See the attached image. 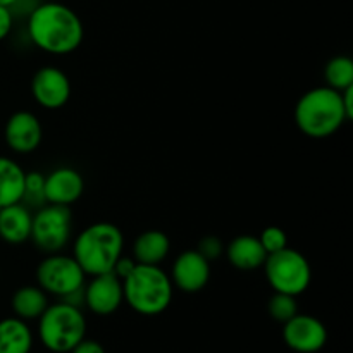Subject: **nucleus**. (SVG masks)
Returning a JSON list of instances; mask_svg holds the SVG:
<instances>
[{
    "instance_id": "f257e3e1",
    "label": "nucleus",
    "mask_w": 353,
    "mask_h": 353,
    "mask_svg": "<svg viewBox=\"0 0 353 353\" xmlns=\"http://www.w3.org/2000/svg\"><path fill=\"white\" fill-rule=\"evenodd\" d=\"M31 43L52 55L78 50L85 38L83 21L71 7L59 2H40L28 16Z\"/></svg>"
},
{
    "instance_id": "f03ea898",
    "label": "nucleus",
    "mask_w": 353,
    "mask_h": 353,
    "mask_svg": "<svg viewBox=\"0 0 353 353\" xmlns=\"http://www.w3.org/2000/svg\"><path fill=\"white\" fill-rule=\"evenodd\" d=\"M348 119L341 92L317 86L300 97L295 105V123L305 137L314 140L333 137Z\"/></svg>"
},
{
    "instance_id": "7ed1b4c3",
    "label": "nucleus",
    "mask_w": 353,
    "mask_h": 353,
    "mask_svg": "<svg viewBox=\"0 0 353 353\" xmlns=\"http://www.w3.org/2000/svg\"><path fill=\"white\" fill-rule=\"evenodd\" d=\"M124 254V234L112 223H93L76 236L72 257L86 276L112 272Z\"/></svg>"
},
{
    "instance_id": "20e7f679",
    "label": "nucleus",
    "mask_w": 353,
    "mask_h": 353,
    "mask_svg": "<svg viewBox=\"0 0 353 353\" xmlns=\"http://www.w3.org/2000/svg\"><path fill=\"white\" fill-rule=\"evenodd\" d=\"M124 302L140 316H159L171 305L174 285L161 265L137 264L123 279Z\"/></svg>"
},
{
    "instance_id": "39448f33",
    "label": "nucleus",
    "mask_w": 353,
    "mask_h": 353,
    "mask_svg": "<svg viewBox=\"0 0 353 353\" xmlns=\"http://www.w3.org/2000/svg\"><path fill=\"white\" fill-rule=\"evenodd\" d=\"M86 334L85 314L65 302L50 303L38 317V338L47 350L69 353Z\"/></svg>"
},
{
    "instance_id": "423d86ee",
    "label": "nucleus",
    "mask_w": 353,
    "mask_h": 353,
    "mask_svg": "<svg viewBox=\"0 0 353 353\" xmlns=\"http://www.w3.org/2000/svg\"><path fill=\"white\" fill-rule=\"evenodd\" d=\"M264 274L269 286L278 293L300 296L312 281V268L309 259L295 248H283L268 255L264 262Z\"/></svg>"
},
{
    "instance_id": "0eeeda50",
    "label": "nucleus",
    "mask_w": 353,
    "mask_h": 353,
    "mask_svg": "<svg viewBox=\"0 0 353 353\" xmlns=\"http://www.w3.org/2000/svg\"><path fill=\"white\" fill-rule=\"evenodd\" d=\"M72 214L71 207L45 203L33 214L31 236L34 247L45 254H57L71 241Z\"/></svg>"
},
{
    "instance_id": "6e6552de",
    "label": "nucleus",
    "mask_w": 353,
    "mask_h": 353,
    "mask_svg": "<svg viewBox=\"0 0 353 353\" xmlns=\"http://www.w3.org/2000/svg\"><path fill=\"white\" fill-rule=\"evenodd\" d=\"M37 283L47 295L64 299L69 293L85 286L86 274L72 255L57 252L47 254V257L38 264Z\"/></svg>"
},
{
    "instance_id": "1a4fd4ad",
    "label": "nucleus",
    "mask_w": 353,
    "mask_h": 353,
    "mask_svg": "<svg viewBox=\"0 0 353 353\" xmlns=\"http://www.w3.org/2000/svg\"><path fill=\"white\" fill-rule=\"evenodd\" d=\"M71 79L55 65H43L31 78V95L43 109H62L71 99Z\"/></svg>"
},
{
    "instance_id": "9d476101",
    "label": "nucleus",
    "mask_w": 353,
    "mask_h": 353,
    "mask_svg": "<svg viewBox=\"0 0 353 353\" xmlns=\"http://www.w3.org/2000/svg\"><path fill=\"white\" fill-rule=\"evenodd\" d=\"M283 340L293 352L316 353L327 343V330L317 317L299 312L283 324Z\"/></svg>"
},
{
    "instance_id": "9b49d317",
    "label": "nucleus",
    "mask_w": 353,
    "mask_h": 353,
    "mask_svg": "<svg viewBox=\"0 0 353 353\" xmlns=\"http://www.w3.org/2000/svg\"><path fill=\"white\" fill-rule=\"evenodd\" d=\"M85 283V307L95 316H110L124 303L123 281L114 272L90 276Z\"/></svg>"
},
{
    "instance_id": "f8f14e48",
    "label": "nucleus",
    "mask_w": 353,
    "mask_h": 353,
    "mask_svg": "<svg viewBox=\"0 0 353 353\" xmlns=\"http://www.w3.org/2000/svg\"><path fill=\"white\" fill-rule=\"evenodd\" d=\"M3 138L7 147L16 154H33L43 140V128L37 114L30 110H17L7 119Z\"/></svg>"
},
{
    "instance_id": "ddd939ff",
    "label": "nucleus",
    "mask_w": 353,
    "mask_h": 353,
    "mask_svg": "<svg viewBox=\"0 0 353 353\" xmlns=\"http://www.w3.org/2000/svg\"><path fill=\"white\" fill-rule=\"evenodd\" d=\"M171 281L185 293L202 292L210 279V262L199 250H185L176 257L171 269Z\"/></svg>"
},
{
    "instance_id": "4468645a",
    "label": "nucleus",
    "mask_w": 353,
    "mask_h": 353,
    "mask_svg": "<svg viewBox=\"0 0 353 353\" xmlns=\"http://www.w3.org/2000/svg\"><path fill=\"white\" fill-rule=\"evenodd\" d=\"M85 193V179L72 168H57L45 174V200L47 203L71 207Z\"/></svg>"
},
{
    "instance_id": "2eb2a0df",
    "label": "nucleus",
    "mask_w": 353,
    "mask_h": 353,
    "mask_svg": "<svg viewBox=\"0 0 353 353\" xmlns=\"http://www.w3.org/2000/svg\"><path fill=\"white\" fill-rule=\"evenodd\" d=\"M33 212L23 202L0 209V240L9 245H21L30 240Z\"/></svg>"
},
{
    "instance_id": "dca6fc26",
    "label": "nucleus",
    "mask_w": 353,
    "mask_h": 353,
    "mask_svg": "<svg viewBox=\"0 0 353 353\" xmlns=\"http://www.w3.org/2000/svg\"><path fill=\"white\" fill-rule=\"evenodd\" d=\"M224 254L231 265L240 271H255L262 268L268 259V252L262 247L259 236L252 234H240L231 240V243L224 248Z\"/></svg>"
},
{
    "instance_id": "f3484780",
    "label": "nucleus",
    "mask_w": 353,
    "mask_h": 353,
    "mask_svg": "<svg viewBox=\"0 0 353 353\" xmlns=\"http://www.w3.org/2000/svg\"><path fill=\"white\" fill-rule=\"evenodd\" d=\"M171 252V240L164 231L148 230L138 234L133 243V259L137 264L161 265Z\"/></svg>"
},
{
    "instance_id": "a211bd4d",
    "label": "nucleus",
    "mask_w": 353,
    "mask_h": 353,
    "mask_svg": "<svg viewBox=\"0 0 353 353\" xmlns=\"http://www.w3.org/2000/svg\"><path fill=\"white\" fill-rule=\"evenodd\" d=\"M24 176L26 171L19 162L0 155V209L23 200Z\"/></svg>"
},
{
    "instance_id": "6ab92c4d",
    "label": "nucleus",
    "mask_w": 353,
    "mask_h": 353,
    "mask_svg": "<svg viewBox=\"0 0 353 353\" xmlns=\"http://www.w3.org/2000/svg\"><path fill=\"white\" fill-rule=\"evenodd\" d=\"M33 348V333L26 321L6 317L0 321V353H30Z\"/></svg>"
},
{
    "instance_id": "aec40b11",
    "label": "nucleus",
    "mask_w": 353,
    "mask_h": 353,
    "mask_svg": "<svg viewBox=\"0 0 353 353\" xmlns=\"http://www.w3.org/2000/svg\"><path fill=\"white\" fill-rule=\"evenodd\" d=\"M10 305H12L14 316L28 323V321L38 319L50 303H48V295L40 286L28 285L16 290Z\"/></svg>"
},
{
    "instance_id": "412c9836",
    "label": "nucleus",
    "mask_w": 353,
    "mask_h": 353,
    "mask_svg": "<svg viewBox=\"0 0 353 353\" xmlns=\"http://www.w3.org/2000/svg\"><path fill=\"white\" fill-rule=\"evenodd\" d=\"M324 78H326V86L343 92V90L353 86V62L347 55H336L331 59L324 69Z\"/></svg>"
},
{
    "instance_id": "4be33fe9",
    "label": "nucleus",
    "mask_w": 353,
    "mask_h": 353,
    "mask_svg": "<svg viewBox=\"0 0 353 353\" xmlns=\"http://www.w3.org/2000/svg\"><path fill=\"white\" fill-rule=\"evenodd\" d=\"M21 202L28 209H40L47 203L45 200V174L40 171L26 172L24 176V193Z\"/></svg>"
},
{
    "instance_id": "5701e85b",
    "label": "nucleus",
    "mask_w": 353,
    "mask_h": 353,
    "mask_svg": "<svg viewBox=\"0 0 353 353\" xmlns=\"http://www.w3.org/2000/svg\"><path fill=\"white\" fill-rule=\"evenodd\" d=\"M268 312L269 316L274 321H278V323H288L292 317H295L296 314H299V302H296V296L274 292V295H272L268 302Z\"/></svg>"
},
{
    "instance_id": "b1692460",
    "label": "nucleus",
    "mask_w": 353,
    "mask_h": 353,
    "mask_svg": "<svg viewBox=\"0 0 353 353\" xmlns=\"http://www.w3.org/2000/svg\"><path fill=\"white\" fill-rule=\"evenodd\" d=\"M259 240H261L262 247L268 252V255L276 254V252L288 247V236H286L285 230H281L278 226L265 228L261 233V236H259Z\"/></svg>"
},
{
    "instance_id": "393cba45",
    "label": "nucleus",
    "mask_w": 353,
    "mask_h": 353,
    "mask_svg": "<svg viewBox=\"0 0 353 353\" xmlns=\"http://www.w3.org/2000/svg\"><path fill=\"white\" fill-rule=\"evenodd\" d=\"M224 248L226 247H224V243L221 241V238L203 236L202 240L199 241V247H196V250H199L200 254L207 259V261L212 262V261H217V259L224 254Z\"/></svg>"
},
{
    "instance_id": "a878e982",
    "label": "nucleus",
    "mask_w": 353,
    "mask_h": 353,
    "mask_svg": "<svg viewBox=\"0 0 353 353\" xmlns=\"http://www.w3.org/2000/svg\"><path fill=\"white\" fill-rule=\"evenodd\" d=\"M134 265H137V261H134L133 257H128V255L123 254L119 259H117L116 265H114V269H112V272L117 276V278L121 279V281H123V279L126 278V276L130 274L131 271H133Z\"/></svg>"
},
{
    "instance_id": "bb28decb",
    "label": "nucleus",
    "mask_w": 353,
    "mask_h": 353,
    "mask_svg": "<svg viewBox=\"0 0 353 353\" xmlns=\"http://www.w3.org/2000/svg\"><path fill=\"white\" fill-rule=\"evenodd\" d=\"M14 24V16L10 12L9 7L0 6V41L6 40L9 37V33L12 31Z\"/></svg>"
},
{
    "instance_id": "cd10ccee",
    "label": "nucleus",
    "mask_w": 353,
    "mask_h": 353,
    "mask_svg": "<svg viewBox=\"0 0 353 353\" xmlns=\"http://www.w3.org/2000/svg\"><path fill=\"white\" fill-rule=\"evenodd\" d=\"M69 353H105V348H103L99 341L83 338V340Z\"/></svg>"
},
{
    "instance_id": "c85d7f7f",
    "label": "nucleus",
    "mask_w": 353,
    "mask_h": 353,
    "mask_svg": "<svg viewBox=\"0 0 353 353\" xmlns=\"http://www.w3.org/2000/svg\"><path fill=\"white\" fill-rule=\"evenodd\" d=\"M341 99H343V107L347 110L348 119H353V86L341 92Z\"/></svg>"
},
{
    "instance_id": "c756f323",
    "label": "nucleus",
    "mask_w": 353,
    "mask_h": 353,
    "mask_svg": "<svg viewBox=\"0 0 353 353\" xmlns=\"http://www.w3.org/2000/svg\"><path fill=\"white\" fill-rule=\"evenodd\" d=\"M14 2H16V0H0V6H3V7H12L14 6Z\"/></svg>"
}]
</instances>
